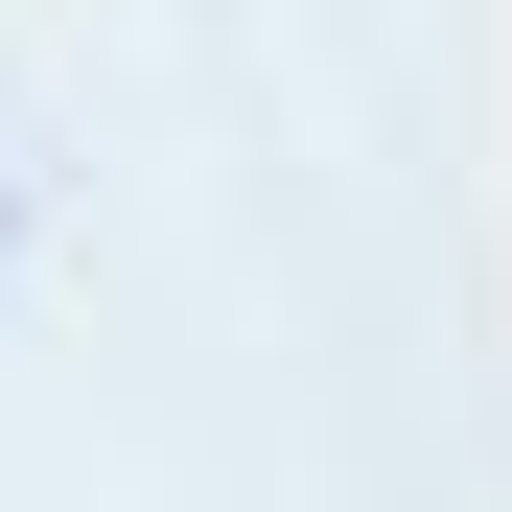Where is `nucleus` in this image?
Wrapping results in <instances>:
<instances>
[{
    "mask_svg": "<svg viewBox=\"0 0 512 512\" xmlns=\"http://www.w3.org/2000/svg\"><path fill=\"white\" fill-rule=\"evenodd\" d=\"M0 210H24V187H0Z\"/></svg>",
    "mask_w": 512,
    "mask_h": 512,
    "instance_id": "1",
    "label": "nucleus"
}]
</instances>
